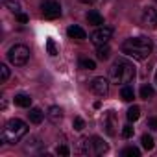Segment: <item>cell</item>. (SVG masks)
Here are the masks:
<instances>
[{
    "instance_id": "obj_1",
    "label": "cell",
    "mask_w": 157,
    "mask_h": 157,
    "mask_svg": "<svg viewBox=\"0 0 157 157\" xmlns=\"http://www.w3.org/2000/svg\"><path fill=\"white\" fill-rule=\"evenodd\" d=\"M151 41L148 37H129L120 44V52L135 61H144L151 54Z\"/></svg>"
},
{
    "instance_id": "obj_2",
    "label": "cell",
    "mask_w": 157,
    "mask_h": 157,
    "mask_svg": "<svg viewBox=\"0 0 157 157\" xmlns=\"http://www.w3.org/2000/svg\"><path fill=\"white\" fill-rule=\"evenodd\" d=\"M137 76V70H135V65L124 57H118L113 61L111 68H109V80L113 83H120V85H128L135 80Z\"/></svg>"
},
{
    "instance_id": "obj_3",
    "label": "cell",
    "mask_w": 157,
    "mask_h": 157,
    "mask_svg": "<svg viewBox=\"0 0 157 157\" xmlns=\"http://www.w3.org/2000/svg\"><path fill=\"white\" fill-rule=\"evenodd\" d=\"M26 133H28V124L21 118H11L6 122L2 133H0V140L4 144H17Z\"/></svg>"
},
{
    "instance_id": "obj_4",
    "label": "cell",
    "mask_w": 157,
    "mask_h": 157,
    "mask_svg": "<svg viewBox=\"0 0 157 157\" xmlns=\"http://www.w3.org/2000/svg\"><path fill=\"white\" fill-rule=\"evenodd\" d=\"M8 59L15 67H24L30 59V48L26 44H15L8 50Z\"/></svg>"
},
{
    "instance_id": "obj_5",
    "label": "cell",
    "mask_w": 157,
    "mask_h": 157,
    "mask_svg": "<svg viewBox=\"0 0 157 157\" xmlns=\"http://www.w3.org/2000/svg\"><path fill=\"white\" fill-rule=\"evenodd\" d=\"M111 37H113V28H109V26H98V28L91 33L89 39H91L93 44L100 46V44H107Z\"/></svg>"
},
{
    "instance_id": "obj_6",
    "label": "cell",
    "mask_w": 157,
    "mask_h": 157,
    "mask_svg": "<svg viewBox=\"0 0 157 157\" xmlns=\"http://www.w3.org/2000/svg\"><path fill=\"white\" fill-rule=\"evenodd\" d=\"M41 13H43L44 19L54 21V19L61 17V6H59V2H56V0H44L41 4Z\"/></svg>"
},
{
    "instance_id": "obj_7",
    "label": "cell",
    "mask_w": 157,
    "mask_h": 157,
    "mask_svg": "<svg viewBox=\"0 0 157 157\" xmlns=\"http://www.w3.org/2000/svg\"><path fill=\"white\" fill-rule=\"evenodd\" d=\"M89 89H91L96 96L104 98V96L109 94V82L105 80L104 76H98V78H94V80L89 82Z\"/></svg>"
},
{
    "instance_id": "obj_8",
    "label": "cell",
    "mask_w": 157,
    "mask_h": 157,
    "mask_svg": "<svg viewBox=\"0 0 157 157\" xmlns=\"http://www.w3.org/2000/svg\"><path fill=\"white\" fill-rule=\"evenodd\" d=\"M102 126L105 129V133L109 137H115L117 131H118V118H117V113L115 111H107L104 115V120H102Z\"/></svg>"
},
{
    "instance_id": "obj_9",
    "label": "cell",
    "mask_w": 157,
    "mask_h": 157,
    "mask_svg": "<svg viewBox=\"0 0 157 157\" xmlns=\"http://www.w3.org/2000/svg\"><path fill=\"white\" fill-rule=\"evenodd\" d=\"M142 24L146 28H151V30L157 28V8L148 6L142 10Z\"/></svg>"
},
{
    "instance_id": "obj_10",
    "label": "cell",
    "mask_w": 157,
    "mask_h": 157,
    "mask_svg": "<svg viewBox=\"0 0 157 157\" xmlns=\"http://www.w3.org/2000/svg\"><path fill=\"white\" fill-rule=\"evenodd\" d=\"M46 117H48V120L52 124H59L63 120V109L59 105H50L48 111H46Z\"/></svg>"
},
{
    "instance_id": "obj_11",
    "label": "cell",
    "mask_w": 157,
    "mask_h": 157,
    "mask_svg": "<svg viewBox=\"0 0 157 157\" xmlns=\"http://www.w3.org/2000/svg\"><path fill=\"white\" fill-rule=\"evenodd\" d=\"M67 35H68L70 39H74V41H85V39H87L85 30H83L82 26H76V24L67 30Z\"/></svg>"
},
{
    "instance_id": "obj_12",
    "label": "cell",
    "mask_w": 157,
    "mask_h": 157,
    "mask_svg": "<svg viewBox=\"0 0 157 157\" xmlns=\"http://www.w3.org/2000/svg\"><path fill=\"white\" fill-rule=\"evenodd\" d=\"M87 22L93 24V26H104V17L96 11V10H91L87 13Z\"/></svg>"
},
{
    "instance_id": "obj_13",
    "label": "cell",
    "mask_w": 157,
    "mask_h": 157,
    "mask_svg": "<svg viewBox=\"0 0 157 157\" xmlns=\"http://www.w3.org/2000/svg\"><path fill=\"white\" fill-rule=\"evenodd\" d=\"M13 102H15V105H19V107H32V96L30 94H24V93H21V94H17L15 98H13Z\"/></svg>"
},
{
    "instance_id": "obj_14",
    "label": "cell",
    "mask_w": 157,
    "mask_h": 157,
    "mask_svg": "<svg viewBox=\"0 0 157 157\" xmlns=\"http://www.w3.org/2000/svg\"><path fill=\"white\" fill-rule=\"evenodd\" d=\"M28 118L32 124H41L43 118H44V113L39 109V107H30V113H28Z\"/></svg>"
},
{
    "instance_id": "obj_15",
    "label": "cell",
    "mask_w": 157,
    "mask_h": 157,
    "mask_svg": "<svg viewBox=\"0 0 157 157\" xmlns=\"http://www.w3.org/2000/svg\"><path fill=\"white\" fill-rule=\"evenodd\" d=\"M93 139V148H94V155H102L107 151V144L104 142V139L100 137H91Z\"/></svg>"
},
{
    "instance_id": "obj_16",
    "label": "cell",
    "mask_w": 157,
    "mask_h": 157,
    "mask_svg": "<svg viewBox=\"0 0 157 157\" xmlns=\"http://www.w3.org/2000/svg\"><path fill=\"white\" fill-rule=\"evenodd\" d=\"M80 151H82L83 155H94V148H93V139H89V137L82 139V142H80Z\"/></svg>"
},
{
    "instance_id": "obj_17",
    "label": "cell",
    "mask_w": 157,
    "mask_h": 157,
    "mask_svg": "<svg viewBox=\"0 0 157 157\" xmlns=\"http://www.w3.org/2000/svg\"><path fill=\"white\" fill-rule=\"evenodd\" d=\"M120 98H122L124 102H133V98H135L133 87H131V85H122V89H120Z\"/></svg>"
},
{
    "instance_id": "obj_18",
    "label": "cell",
    "mask_w": 157,
    "mask_h": 157,
    "mask_svg": "<svg viewBox=\"0 0 157 157\" xmlns=\"http://www.w3.org/2000/svg\"><path fill=\"white\" fill-rule=\"evenodd\" d=\"M109 56H111V48H109V44H100V46H96V57H98L100 61L109 59Z\"/></svg>"
},
{
    "instance_id": "obj_19",
    "label": "cell",
    "mask_w": 157,
    "mask_h": 157,
    "mask_svg": "<svg viewBox=\"0 0 157 157\" xmlns=\"http://www.w3.org/2000/svg\"><path fill=\"white\" fill-rule=\"evenodd\" d=\"M126 117H128L129 122H137V120L140 118V107H139V105H131V107L128 109Z\"/></svg>"
},
{
    "instance_id": "obj_20",
    "label": "cell",
    "mask_w": 157,
    "mask_h": 157,
    "mask_svg": "<svg viewBox=\"0 0 157 157\" xmlns=\"http://www.w3.org/2000/svg\"><path fill=\"white\" fill-rule=\"evenodd\" d=\"M140 144H142V148L144 150H153V146H155V140H153V137L150 135V133H144L142 137H140Z\"/></svg>"
},
{
    "instance_id": "obj_21",
    "label": "cell",
    "mask_w": 157,
    "mask_h": 157,
    "mask_svg": "<svg viewBox=\"0 0 157 157\" xmlns=\"http://www.w3.org/2000/svg\"><path fill=\"white\" fill-rule=\"evenodd\" d=\"M78 65H80V68H83V70H94L96 68V63L93 59H89V57H82Z\"/></svg>"
},
{
    "instance_id": "obj_22",
    "label": "cell",
    "mask_w": 157,
    "mask_h": 157,
    "mask_svg": "<svg viewBox=\"0 0 157 157\" xmlns=\"http://www.w3.org/2000/svg\"><path fill=\"white\" fill-rule=\"evenodd\" d=\"M153 94H155V89H153L151 85H142V87H140V98H142V100H150Z\"/></svg>"
},
{
    "instance_id": "obj_23",
    "label": "cell",
    "mask_w": 157,
    "mask_h": 157,
    "mask_svg": "<svg viewBox=\"0 0 157 157\" xmlns=\"http://www.w3.org/2000/svg\"><path fill=\"white\" fill-rule=\"evenodd\" d=\"M122 155L124 157H140V150L137 146H128L122 150Z\"/></svg>"
},
{
    "instance_id": "obj_24",
    "label": "cell",
    "mask_w": 157,
    "mask_h": 157,
    "mask_svg": "<svg viewBox=\"0 0 157 157\" xmlns=\"http://www.w3.org/2000/svg\"><path fill=\"white\" fill-rule=\"evenodd\" d=\"M2 4H4L8 10H11L13 13H19V10H21V4H19V0H2Z\"/></svg>"
},
{
    "instance_id": "obj_25",
    "label": "cell",
    "mask_w": 157,
    "mask_h": 157,
    "mask_svg": "<svg viewBox=\"0 0 157 157\" xmlns=\"http://www.w3.org/2000/svg\"><path fill=\"white\" fill-rule=\"evenodd\" d=\"M10 80V68H8V65H0V82L2 83H6Z\"/></svg>"
},
{
    "instance_id": "obj_26",
    "label": "cell",
    "mask_w": 157,
    "mask_h": 157,
    "mask_svg": "<svg viewBox=\"0 0 157 157\" xmlns=\"http://www.w3.org/2000/svg\"><path fill=\"white\" fill-rule=\"evenodd\" d=\"M122 137L124 139H129V137H133V133H135V128L131 126V124H126V126H122Z\"/></svg>"
},
{
    "instance_id": "obj_27",
    "label": "cell",
    "mask_w": 157,
    "mask_h": 157,
    "mask_svg": "<svg viewBox=\"0 0 157 157\" xmlns=\"http://www.w3.org/2000/svg\"><path fill=\"white\" fill-rule=\"evenodd\" d=\"M72 126H74V129H76V131H82V129L85 128V120H83L82 117H74Z\"/></svg>"
},
{
    "instance_id": "obj_28",
    "label": "cell",
    "mask_w": 157,
    "mask_h": 157,
    "mask_svg": "<svg viewBox=\"0 0 157 157\" xmlns=\"http://www.w3.org/2000/svg\"><path fill=\"white\" fill-rule=\"evenodd\" d=\"M46 50H48L50 56H57V48H56L54 39H46Z\"/></svg>"
},
{
    "instance_id": "obj_29",
    "label": "cell",
    "mask_w": 157,
    "mask_h": 157,
    "mask_svg": "<svg viewBox=\"0 0 157 157\" xmlns=\"http://www.w3.org/2000/svg\"><path fill=\"white\" fill-rule=\"evenodd\" d=\"M57 155H61V157H68V155H70V150H68V146H67V144H61V146H57Z\"/></svg>"
},
{
    "instance_id": "obj_30",
    "label": "cell",
    "mask_w": 157,
    "mask_h": 157,
    "mask_svg": "<svg viewBox=\"0 0 157 157\" xmlns=\"http://www.w3.org/2000/svg\"><path fill=\"white\" fill-rule=\"evenodd\" d=\"M146 126H148L151 131H157V117H150L148 122H146Z\"/></svg>"
},
{
    "instance_id": "obj_31",
    "label": "cell",
    "mask_w": 157,
    "mask_h": 157,
    "mask_svg": "<svg viewBox=\"0 0 157 157\" xmlns=\"http://www.w3.org/2000/svg\"><path fill=\"white\" fill-rule=\"evenodd\" d=\"M15 15H17V21H19V22H22V24H26V22L30 21L26 13H21V11H19V13H15Z\"/></svg>"
},
{
    "instance_id": "obj_32",
    "label": "cell",
    "mask_w": 157,
    "mask_h": 157,
    "mask_svg": "<svg viewBox=\"0 0 157 157\" xmlns=\"http://www.w3.org/2000/svg\"><path fill=\"white\" fill-rule=\"evenodd\" d=\"M80 2H82V4H94L96 0H80Z\"/></svg>"
},
{
    "instance_id": "obj_33",
    "label": "cell",
    "mask_w": 157,
    "mask_h": 157,
    "mask_svg": "<svg viewBox=\"0 0 157 157\" xmlns=\"http://www.w3.org/2000/svg\"><path fill=\"white\" fill-rule=\"evenodd\" d=\"M155 83H157V72H155Z\"/></svg>"
}]
</instances>
